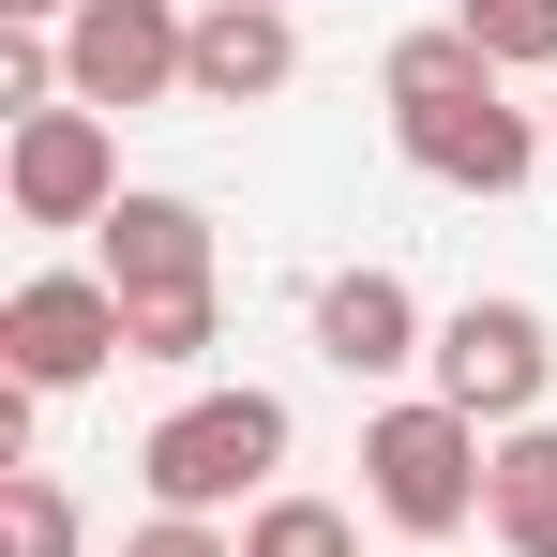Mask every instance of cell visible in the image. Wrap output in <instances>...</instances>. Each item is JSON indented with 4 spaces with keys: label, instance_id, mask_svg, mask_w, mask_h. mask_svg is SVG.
Returning a JSON list of instances; mask_svg holds the SVG:
<instances>
[{
    "label": "cell",
    "instance_id": "1",
    "mask_svg": "<svg viewBox=\"0 0 557 557\" xmlns=\"http://www.w3.org/2000/svg\"><path fill=\"white\" fill-rule=\"evenodd\" d=\"M482 482H497V437H482L467 407H437V392H407V407L362 422V512H376V528L453 543L467 512H482Z\"/></svg>",
    "mask_w": 557,
    "mask_h": 557
},
{
    "label": "cell",
    "instance_id": "2",
    "mask_svg": "<svg viewBox=\"0 0 557 557\" xmlns=\"http://www.w3.org/2000/svg\"><path fill=\"white\" fill-rule=\"evenodd\" d=\"M286 467V392H182L151 437H136V482H151V512H226V497H257Z\"/></svg>",
    "mask_w": 557,
    "mask_h": 557
},
{
    "label": "cell",
    "instance_id": "3",
    "mask_svg": "<svg viewBox=\"0 0 557 557\" xmlns=\"http://www.w3.org/2000/svg\"><path fill=\"white\" fill-rule=\"evenodd\" d=\"M392 151L422 182H453V196H528V166H543L557 136H543V106H512V76H467V91L392 106Z\"/></svg>",
    "mask_w": 557,
    "mask_h": 557
},
{
    "label": "cell",
    "instance_id": "4",
    "mask_svg": "<svg viewBox=\"0 0 557 557\" xmlns=\"http://www.w3.org/2000/svg\"><path fill=\"white\" fill-rule=\"evenodd\" d=\"M422 362H437V407H467L482 437H512V422L557 392V332L528 317V301H453Z\"/></svg>",
    "mask_w": 557,
    "mask_h": 557
},
{
    "label": "cell",
    "instance_id": "5",
    "mask_svg": "<svg viewBox=\"0 0 557 557\" xmlns=\"http://www.w3.org/2000/svg\"><path fill=\"white\" fill-rule=\"evenodd\" d=\"M106 362H136L121 286H106V272H15V301H0V376L76 392V376H106Z\"/></svg>",
    "mask_w": 557,
    "mask_h": 557
},
{
    "label": "cell",
    "instance_id": "6",
    "mask_svg": "<svg viewBox=\"0 0 557 557\" xmlns=\"http://www.w3.org/2000/svg\"><path fill=\"white\" fill-rule=\"evenodd\" d=\"M0 196H15V226H106L121 211V121L106 106H46V121H15L0 136Z\"/></svg>",
    "mask_w": 557,
    "mask_h": 557
},
{
    "label": "cell",
    "instance_id": "7",
    "mask_svg": "<svg viewBox=\"0 0 557 557\" xmlns=\"http://www.w3.org/2000/svg\"><path fill=\"white\" fill-rule=\"evenodd\" d=\"M61 61H76V106H166L196 61V15L182 0H76V30H61Z\"/></svg>",
    "mask_w": 557,
    "mask_h": 557
},
{
    "label": "cell",
    "instance_id": "8",
    "mask_svg": "<svg viewBox=\"0 0 557 557\" xmlns=\"http://www.w3.org/2000/svg\"><path fill=\"white\" fill-rule=\"evenodd\" d=\"M91 272L121 286V317H182V301H211V211L136 182V196L91 226Z\"/></svg>",
    "mask_w": 557,
    "mask_h": 557
},
{
    "label": "cell",
    "instance_id": "9",
    "mask_svg": "<svg viewBox=\"0 0 557 557\" xmlns=\"http://www.w3.org/2000/svg\"><path fill=\"white\" fill-rule=\"evenodd\" d=\"M272 91H301V15L211 0L196 15V61H182V106H272Z\"/></svg>",
    "mask_w": 557,
    "mask_h": 557
},
{
    "label": "cell",
    "instance_id": "10",
    "mask_svg": "<svg viewBox=\"0 0 557 557\" xmlns=\"http://www.w3.org/2000/svg\"><path fill=\"white\" fill-rule=\"evenodd\" d=\"M422 347H437V332H422L407 272H376V257H362V272L317 286V362H347V376H407Z\"/></svg>",
    "mask_w": 557,
    "mask_h": 557
},
{
    "label": "cell",
    "instance_id": "11",
    "mask_svg": "<svg viewBox=\"0 0 557 557\" xmlns=\"http://www.w3.org/2000/svg\"><path fill=\"white\" fill-rule=\"evenodd\" d=\"M482 528H497V557H557V422H512V437H497Z\"/></svg>",
    "mask_w": 557,
    "mask_h": 557
},
{
    "label": "cell",
    "instance_id": "12",
    "mask_svg": "<svg viewBox=\"0 0 557 557\" xmlns=\"http://www.w3.org/2000/svg\"><path fill=\"white\" fill-rule=\"evenodd\" d=\"M453 15L497 76H557V0H453Z\"/></svg>",
    "mask_w": 557,
    "mask_h": 557
},
{
    "label": "cell",
    "instance_id": "13",
    "mask_svg": "<svg viewBox=\"0 0 557 557\" xmlns=\"http://www.w3.org/2000/svg\"><path fill=\"white\" fill-rule=\"evenodd\" d=\"M0 557H76V497L46 467H0Z\"/></svg>",
    "mask_w": 557,
    "mask_h": 557
},
{
    "label": "cell",
    "instance_id": "14",
    "mask_svg": "<svg viewBox=\"0 0 557 557\" xmlns=\"http://www.w3.org/2000/svg\"><path fill=\"white\" fill-rule=\"evenodd\" d=\"M242 557H362V543H347V512H332V497H257Z\"/></svg>",
    "mask_w": 557,
    "mask_h": 557
},
{
    "label": "cell",
    "instance_id": "15",
    "mask_svg": "<svg viewBox=\"0 0 557 557\" xmlns=\"http://www.w3.org/2000/svg\"><path fill=\"white\" fill-rule=\"evenodd\" d=\"M121 557H242V543H211L196 512H166V528H136V543H121Z\"/></svg>",
    "mask_w": 557,
    "mask_h": 557
},
{
    "label": "cell",
    "instance_id": "16",
    "mask_svg": "<svg viewBox=\"0 0 557 557\" xmlns=\"http://www.w3.org/2000/svg\"><path fill=\"white\" fill-rule=\"evenodd\" d=\"M0 15H15V30H76V0H0Z\"/></svg>",
    "mask_w": 557,
    "mask_h": 557
},
{
    "label": "cell",
    "instance_id": "17",
    "mask_svg": "<svg viewBox=\"0 0 557 557\" xmlns=\"http://www.w3.org/2000/svg\"><path fill=\"white\" fill-rule=\"evenodd\" d=\"M272 15H301V0H272Z\"/></svg>",
    "mask_w": 557,
    "mask_h": 557
},
{
    "label": "cell",
    "instance_id": "18",
    "mask_svg": "<svg viewBox=\"0 0 557 557\" xmlns=\"http://www.w3.org/2000/svg\"><path fill=\"white\" fill-rule=\"evenodd\" d=\"M543 136H557V106H543Z\"/></svg>",
    "mask_w": 557,
    "mask_h": 557
}]
</instances>
